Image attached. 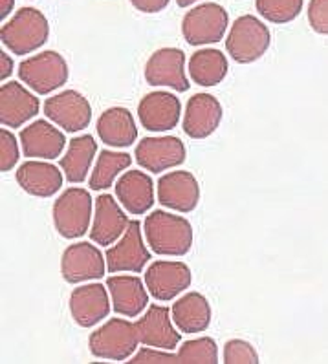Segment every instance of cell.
I'll list each match as a JSON object with an SVG mask.
<instances>
[{
  "label": "cell",
  "mask_w": 328,
  "mask_h": 364,
  "mask_svg": "<svg viewBox=\"0 0 328 364\" xmlns=\"http://www.w3.org/2000/svg\"><path fill=\"white\" fill-rule=\"evenodd\" d=\"M228 57L215 48L194 52L189 59V75L199 86L211 88L222 82L228 75Z\"/></svg>",
  "instance_id": "83f0119b"
},
{
  "label": "cell",
  "mask_w": 328,
  "mask_h": 364,
  "mask_svg": "<svg viewBox=\"0 0 328 364\" xmlns=\"http://www.w3.org/2000/svg\"><path fill=\"white\" fill-rule=\"evenodd\" d=\"M308 22L315 33L328 35V0H310Z\"/></svg>",
  "instance_id": "836d02e7"
},
{
  "label": "cell",
  "mask_w": 328,
  "mask_h": 364,
  "mask_svg": "<svg viewBox=\"0 0 328 364\" xmlns=\"http://www.w3.org/2000/svg\"><path fill=\"white\" fill-rule=\"evenodd\" d=\"M171 313L181 333H202L211 324V306L202 293H187L178 299Z\"/></svg>",
  "instance_id": "484cf974"
},
{
  "label": "cell",
  "mask_w": 328,
  "mask_h": 364,
  "mask_svg": "<svg viewBox=\"0 0 328 364\" xmlns=\"http://www.w3.org/2000/svg\"><path fill=\"white\" fill-rule=\"evenodd\" d=\"M222 121V105L211 94H196L189 99L184 116V132L191 139H206Z\"/></svg>",
  "instance_id": "7402d4cb"
},
{
  "label": "cell",
  "mask_w": 328,
  "mask_h": 364,
  "mask_svg": "<svg viewBox=\"0 0 328 364\" xmlns=\"http://www.w3.org/2000/svg\"><path fill=\"white\" fill-rule=\"evenodd\" d=\"M117 202L129 215H145L154 205V183L143 171H127L116 183Z\"/></svg>",
  "instance_id": "603a6c76"
},
{
  "label": "cell",
  "mask_w": 328,
  "mask_h": 364,
  "mask_svg": "<svg viewBox=\"0 0 328 364\" xmlns=\"http://www.w3.org/2000/svg\"><path fill=\"white\" fill-rule=\"evenodd\" d=\"M171 315L173 313L169 311V308H165V306H149L145 315L136 322L142 344L160 348V350H174L176 344H180V333H178L180 330L176 328Z\"/></svg>",
  "instance_id": "e0dca14e"
},
{
  "label": "cell",
  "mask_w": 328,
  "mask_h": 364,
  "mask_svg": "<svg viewBox=\"0 0 328 364\" xmlns=\"http://www.w3.org/2000/svg\"><path fill=\"white\" fill-rule=\"evenodd\" d=\"M149 247L160 257H184L193 247V228L184 216L154 210L143 223Z\"/></svg>",
  "instance_id": "6da1fadb"
},
{
  "label": "cell",
  "mask_w": 328,
  "mask_h": 364,
  "mask_svg": "<svg viewBox=\"0 0 328 364\" xmlns=\"http://www.w3.org/2000/svg\"><path fill=\"white\" fill-rule=\"evenodd\" d=\"M305 0H255V8L264 21L288 24L299 17Z\"/></svg>",
  "instance_id": "4dcf8cb0"
},
{
  "label": "cell",
  "mask_w": 328,
  "mask_h": 364,
  "mask_svg": "<svg viewBox=\"0 0 328 364\" xmlns=\"http://www.w3.org/2000/svg\"><path fill=\"white\" fill-rule=\"evenodd\" d=\"M147 284L136 274H114L108 277L107 287L112 299V308L121 317H138L149 304Z\"/></svg>",
  "instance_id": "ffe728a7"
},
{
  "label": "cell",
  "mask_w": 328,
  "mask_h": 364,
  "mask_svg": "<svg viewBox=\"0 0 328 364\" xmlns=\"http://www.w3.org/2000/svg\"><path fill=\"white\" fill-rule=\"evenodd\" d=\"M229 24V15L221 4L206 2L189 9L181 21V33L191 46L221 43Z\"/></svg>",
  "instance_id": "52a82bcc"
},
{
  "label": "cell",
  "mask_w": 328,
  "mask_h": 364,
  "mask_svg": "<svg viewBox=\"0 0 328 364\" xmlns=\"http://www.w3.org/2000/svg\"><path fill=\"white\" fill-rule=\"evenodd\" d=\"M193 274L187 264L173 260L152 262L145 273L147 289L158 302H169L191 287Z\"/></svg>",
  "instance_id": "7c38bea8"
},
{
  "label": "cell",
  "mask_w": 328,
  "mask_h": 364,
  "mask_svg": "<svg viewBox=\"0 0 328 364\" xmlns=\"http://www.w3.org/2000/svg\"><path fill=\"white\" fill-rule=\"evenodd\" d=\"M94 200L81 187H70L53 203V225L63 238L74 240L88 232L92 222Z\"/></svg>",
  "instance_id": "277c9868"
},
{
  "label": "cell",
  "mask_w": 328,
  "mask_h": 364,
  "mask_svg": "<svg viewBox=\"0 0 328 364\" xmlns=\"http://www.w3.org/2000/svg\"><path fill=\"white\" fill-rule=\"evenodd\" d=\"M136 161L142 168L162 174L186 161V145L174 136L145 137L136 145Z\"/></svg>",
  "instance_id": "8fae6325"
},
{
  "label": "cell",
  "mask_w": 328,
  "mask_h": 364,
  "mask_svg": "<svg viewBox=\"0 0 328 364\" xmlns=\"http://www.w3.org/2000/svg\"><path fill=\"white\" fill-rule=\"evenodd\" d=\"M44 116L66 132H81L90 124L92 107L78 90H65L44 101Z\"/></svg>",
  "instance_id": "30bf717a"
},
{
  "label": "cell",
  "mask_w": 328,
  "mask_h": 364,
  "mask_svg": "<svg viewBox=\"0 0 328 364\" xmlns=\"http://www.w3.org/2000/svg\"><path fill=\"white\" fill-rule=\"evenodd\" d=\"M50 37V24L43 11L35 8H21L14 18L0 30V39L15 55H28L37 52Z\"/></svg>",
  "instance_id": "7a4b0ae2"
},
{
  "label": "cell",
  "mask_w": 328,
  "mask_h": 364,
  "mask_svg": "<svg viewBox=\"0 0 328 364\" xmlns=\"http://www.w3.org/2000/svg\"><path fill=\"white\" fill-rule=\"evenodd\" d=\"M272 33L263 21L253 15H242L233 22L226 39L229 57L238 65H250L268 52Z\"/></svg>",
  "instance_id": "5b68a950"
},
{
  "label": "cell",
  "mask_w": 328,
  "mask_h": 364,
  "mask_svg": "<svg viewBox=\"0 0 328 364\" xmlns=\"http://www.w3.org/2000/svg\"><path fill=\"white\" fill-rule=\"evenodd\" d=\"M224 363L226 364H257L259 353L250 343L242 338H231L224 344Z\"/></svg>",
  "instance_id": "1f68e13d"
},
{
  "label": "cell",
  "mask_w": 328,
  "mask_h": 364,
  "mask_svg": "<svg viewBox=\"0 0 328 364\" xmlns=\"http://www.w3.org/2000/svg\"><path fill=\"white\" fill-rule=\"evenodd\" d=\"M41 110V101L22 82L9 81L0 88V123L8 129H21Z\"/></svg>",
  "instance_id": "2e32d148"
},
{
  "label": "cell",
  "mask_w": 328,
  "mask_h": 364,
  "mask_svg": "<svg viewBox=\"0 0 328 364\" xmlns=\"http://www.w3.org/2000/svg\"><path fill=\"white\" fill-rule=\"evenodd\" d=\"M169 2L171 0H130V4L142 14H160L162 9L167 8Z\"/></svg>",
  "instance_id": "e575fe53"
},
{
  "label": "cell",
  "mask_w": 328,
  "mask_h": 364,
  "mask_svg": "<svg viewBox=\"0 0 328 364\" xmlns=\"http://www.w3.org/2000/svg\"><path fill=\"white\" fill-rule=\"evenodd\" d=\"M107 271V257L88 242L68 245L60 258V273L68 284L100 280Z\"/></svg>",
  "instance_id": "9c48e42d"
},
{
  "label": "cell",
  "mask_w": 328,
  "mask_h": 364,
  "mask_svg": "<svg viewBox=\"0 0 328 364\" xmlns=\"http://www.w3.org/2000/svg\"><path fill=\"white\" fill-rule=\"evenodd\" d=\"M158 202L176 213H191L200 202V185L189 171H173L158 181Z\"/></svg>",
  "instance_id": "5bb4252c"
},
{
  "label": "cell",
  "mask_w": 328,
  "mask_h": 364,
  "mask_svg": "<svg viewBox=\"0 0 328 364\" xmlns=\"http://www.w3.org/2000/svg\"><path fill=\"white\" fill-rule=\"evenodd\" d=\"M181 103L171 92H151L139 101V123L151 132H167L180 123Z\"/></svg>",
  "instance_id": "ac0fdd59"
},
{
  "label": "cell",
  "mask_w": 328,
  "mask_h": 364,
  "mask_svg": "<svg viewBox=\"0 0 328 364\" xmlns=\"http://www.w3.org/2000/svg\"><path fill=\"white\" fill-rule=\"evenodd\" d=\"M132 163V156L127 152H114V150H103L97 156L95 167L90 174V185L92 191H107L108 187H112L114 180L123 171L130 167Z\"/></svg>",
  "instance_id": "f1b7e54d"
},
{
  "label": "cell",
  "mask_w": 328,
  "mask_h": 364,
  "mask_svg": "<svg viewBox=\"0 0 328 364\" xmlns=\"http://www.w3.org/2000/svg\"><path fill=\"white\" fill-rule=\"evenodd\" d=\"M15 6V0H0V18H6Z\"/></svg>",
  "instance_id": "8d00e7d4"
},
{
  "label": "cell",
  "mask_w": 328,
  "mask_h": 364,
  "mask_svg": "<svg viewBox=\"0 0 328 364\" xmlns=\"http://www.w3.org/2000/svg\"><path fill=\"white\" fill-rule=\"evenodd\" d=\"M105 257L108 273H142L151 260V253L143 242L142 223L138 220H130L125 235L121 236L116 245L108 247Z\"/></svg>",
  "instance_id": "ba28073f"
},
{
  "label": "cell",
  "mask_w": 328,
  "mask_h": 364,
  "mask_svg": "<svg viewBox=\"0 0 328 364\" xmlns=\"http://www.w3.org/2000/svg\"><path fill=\"white\" fill-rule=\"evenodd\" d=\"M129 216L110 194L95 198L94 222L90 228V240L101 247L116 244L129 228Z\"/></svg>",
  "instance_id": "9a60e30c"
},
{
  "label": "cell",
  "mask_w": 328,
  "mask_h": 364,
  "mask_svg": "<svg viewBox=\"0 0 328 364\" xmlns=\"http://www.w3.org/2000/svg\"><path fill=\"white\" fill-rule=\"evenodd\" d=\"M95 152H97V143L88 134L74 137L70 141L68 152L59 161L60 168H63L66 180L70 183H83V181L87 180L92 161L95 158Z\"/></svg>",
  "instance_id": "4316f807"
},
{
  "label": "cell",
  "mask_w": 328,
  "mask_h": 364,
  "mask_svg": "<svg viewBox=\"0 0 328 364\" xmlns=\"http://www.w3.org/2000/svg\"><path fill=\"white\" fill-rule=\"evenodd\" d=\"M15 178L21 189L35 198H52L63 187V172L46 161L22 163Z\"/></svg>",
  "instance_id": "cb8c5ba5"
},
{
  "label": "cell",
  "mask_w": 328,
  "mask_h": 364,
  "mask_svg": "<svg viewBox=\"0 0 328 364\" xmlns=\"http://www.w3.org/2000/svg\"><path fill=\"white\" fill-rule=\"evenodd\" d=\"M139 341L136 322H129L127 318H110L107 324L92 331L88 338L92 355L105 360H127L138 350Z\"/></svg>",
  "instance_id": "3957f363"
},
{
  "label": "cell",
  "mask_w": 328,
  "mask_h": 364,
  "mask_svg": "<svg viewBox=\"0 0 328 364\" xmlns=\"http://www.w3.org/2000/svg\"><path fill=\"white\" fill-rule=\"evenodd\" d=\"M145 81L151 86H167L176 92L189 90L186 75V53L178 48H162L145 65Z\"/></svg>",
  "instance_id": "4fadbf2b"
},
{
  "label": "cell",
  "mask_w": 328,
  "mask_h": 364,
  "mask_svg": "<svg viewBox=\"0 0 328 364\" xmlns=\"http://www.w3.org/2000/svg\"><path fill=\"white\" fill-rule=\"evenodd\" d=\"M0 60H2V66H0V79L2 81H6V79L14 73V60H11V57L8 55L6 52H0Z\"/></svg>",
  "instance_id": "d590c367"
},
{
  "label": "cell",
  "mask_w": 328,
  "mask_h": 364,
  "mask_svg": "<svg viewBox=\"0 0 328 364\" xmlns=\"http://www.w3.org/2000/svg\"><path fill=\"white\" fill-rule=\"evenodd\" d=\"M218 363V346L215 338L200 337L181 344L176 353V364H216Z\"/></svg>",
  "instance_id": "f546056e"
},
{
  "label": "cell",
  "mask_w": 328,
  "mask_h": 364,
  "mask_svg": "<svg viewBox=\"0 0 328 364\" xmlns=\"http://www.w3.org/2000/svg\"><path fill=\"white\" fill-rule=\"evenodd\" d=\"M107 289L108 287H103V284H87L72 291L70 313L81 328H92L108 317L112 300L108 299L110 291Z\"/></svg>",
  "instance_id": "d6986e66"
},
{
  "label": "cell",
  "mask_w": 328,
  "mask_h": 364,
  "mask_svg": "<svg viewBox=\"0 0 328 364\" xmlns=\"http://www.w3.org/2000/svg\"><path fill=\"white\" fill-rule=\"evenodd\" d=\"M68 75L70 70L65 57L52 50L37 53L18 65V79L39 95L59 90L68 82Z\"/></svg>",
  "instance_id": "8992f818"
},
{
  "label": "cell",
  "mask_w": 328,
  "mask_h": 364,
  "mask_svg": "<svg viewBox=\"0 0 328 364\" xmlns=\"http://www.w3.org/2000/svg\"><path fill=\"white\" fill-rule=\"evenodd\" d=\"M18 139L24 156L33 159H57L66 146L65 134L44 119L24 127Z\"/></svg>",
  "instance_id": "44dd1931"
},
{
  "label": "cell",
  "mask_w": 328,
  "mask_h": 364,
  "mask_svg": "<svg viewBox=\"0 0 328 364\" xmlns=\"http://www.w3.org/2000/svg\"><path fill=\"white\" fill-rule=\"evenodd\" d=\"M21 152H18V143L15 134L8 130V127L0 132V171L8 172L17 165Z\"/></svg>",
  "instance_id": "d6a6232c"
},
{
  "label": "cell",
  "mask_w": 328,
  "mask_h": 364,
  "mask_svg": "<svg viewBox=\"0 0 328 364\" xmlns=\"http://www.w3.org/2000/svg\"><path fill=\"white\" fill-rule=\"evenodd\" d=\"M97 134L101 141L108 146L125 149L136 141L138 127L132 117V112L123 107H112L105 110L97 119Z\"/></svg>",
  "instance_id": "d4e9b609"
},
{
  "label": "cell",
  "mask_w": 328,
  "mask_h": 364,
  "mask_svg": "<svg viewBox=\"0 0 328 364\" xmlns=\"http://www.w3.org/2000/svg\"><path fill=\"white\" fill-rule=\"evenodd\" d=\"M194 2H199V0H176V4L180 6V8H189Z\"/></svg>",
  "instance_id": "74e56055"
}]
</instances>
